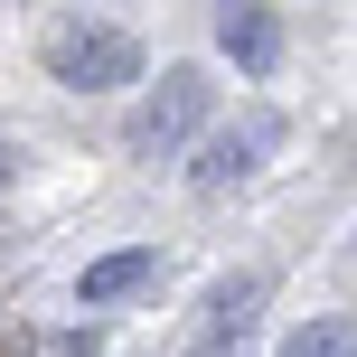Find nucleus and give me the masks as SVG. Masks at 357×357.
Segmentation results:
<instances>
[{"label":"nucleus","mask_w":357,"mask_h":357,"mask_svg":"<svg viewBox=\"0 0 357 357\" xmlns=\"http://www.w3.org/2000/svg\"><path fill=\"white\" fill-rule=\"evenodd\" d=\"M10 160H19V151H10V142H0V178H10Z\"/></svg>","instance_id":"nucleus-9"},{"label":"nucleus","mask_w":357,"mask_h":357,"mask_svg":"<svg viewBox=\"0 0 357 357\" xmlns=\"http://www.w3.org/2000/svg\"><path fill=\"white\" fill-rule=\"evenodd\" d=\"M207 113H216V75L207 66H169L160 85L132 104V123H123V142L142 151V160H178V151L207 132Z\"/></svg>","instance_id":"nucleus-3"},{"label":"nucleus","mask_w":357,"mask_h":357,"mask_svg":"<svg viewBox=\"0 0 357 357\" xmlns=\"http://www.w3.org/2000/svg\"><path fill=\"white\" fill-rule=\"evenodd\" d=\"M291 142V123L273 104H245L235 123H216L207 142H197V160H188V188L197 197H235V188H254V178L273 169V151Z\"/></svg>","instance_id":"nucleus-2"},{"label":"nucleus","mask_w":357,"mask_h":357,"mask_svg":"<svg viewBox=\"0 0 357 357\" xmlns=\"http://www.w3.org/2000/svg\"><path fill=\"white\" fill-rule=\"evenodd\" d=\"M38 56H47V75L66 94H123V85H142V66H151L142 38L113 29V19H56Z\"/></svg>","instance_id":"nucleus-1"},{"label":"nucleus","mask_w":357,"mask_h":357,"mask_svg":"<svg viewBox=\"0 0 357 357\" xmlns=\"http://www.w3.org/2000/svg\"><path fill=\"white\" fill-rule=\"evenodd\" d=\"M216 47L235 56V75H273L282 66V10L273 0H216Z\"/></svg>","instance_id":"nucleus-4"},{"label":"nucleus","mask_w":357,"mask_h":357,"mask_svg":"<svg viewBox=\"0 0 357 357\" xmlns=\"http://www.w3.org/2000/svg\"><path fill=\"white\" fill-rule=\"evenodd\" d=\"M188 357H254V339H207V329H197V339H188Z\"/></svg>","instance_id":"nucleus-8"},{"label":"nucleus","mask_w":357,"mask_h":357,"mask_svg":"<svg viewBox=\"0 0 357 357\" xmlns=\"http://www.w3.org/2000/svg\"><path fill=\"white\" fill-rule=\"evenodd\" d=\"M160 245H123V254H94L85 264V282H75V301L85 310H123V301H142V291H160Z\"/></svg>","instance_id":"nucleus-5"},{"label":"nucleus","mask_w":357,"mask_h":357,"mask_svg":"<svg viewBox=\"0 0 357 357\" xmlns=\"http://www.w3.org/2000/svg\"><path fill=\"white\" fill-rule=\"evenodd\" d=\"M282 357H357V320H301L282 339Z\"/></svg>","instance_id":"nucleus-7"},{"label":"nucleus","mask_w":357,"mask_h":357,"mask_svg":"<svg viewBox=\"0 0 357 357\" xmlns=\"http://www.w3.org/2000/svg\"><path fill=\"white\" fill-rule=\"evenodd\" d=\"M264 273H226V282H216L207 291V320H197V329H207V339H254V329H264Z\"/></svg>","instance_id":"nucleus-6"}]
</instances>
